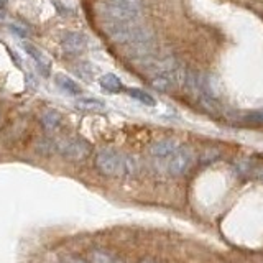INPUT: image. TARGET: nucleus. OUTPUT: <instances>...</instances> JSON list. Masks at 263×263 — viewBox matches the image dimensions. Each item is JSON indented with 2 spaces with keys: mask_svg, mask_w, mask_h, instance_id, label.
<instances>
[{
  "mask_svg": "<svg viewBox=\"0 0 263 263\" xmlns=\"http://www.w3.org/2000/svg\"><path fill=\"white\" fill-rule=\"evenodd\" d=\"M96 166L105 176L125 178L134 176L138 171V161L132 155L120 153L114 148H104L96 156Z\"/></svg>",
  "mask_w": 263,
  "mask_h": 263,
  "instance_id": "obj_1",
  "label": "nucleus"
},
{
  "mask_svg": "<svg viewBox=\"0 0 263 263\" xmlns=\"http://www.w3.org/2000/svg\"><path fill=\"white\" fill-rule=\"evenodd\" d=\"M99 10L109 22H138L140 10H135L119 0H104Z\"/></svg>",
  "mask_w": 263,
  "mask_h": 263,
  "instance_id": "obj_2",
  "label": "nucleus"
},
{
  "mask_svg": "<svg viewBox=\"0 0 263 263\" xmlns=\"http://www.w3.org/2000/svg\"><path fill=\"white\" fill-rule=\"evenodd\" d=\"M56 153L69 161H81L90 153V145L82 138H56Z\"/></svg>",
  "mask_w": 263,
  "mask_h": 263,
  "instance_id": "obj_3",
  "label": "nucleus"
},
{
  "mask_svg": "<svg viewBox=\"0 0 263 263\" xmlns=\"http://www.w3.org/2000/svg\"><path fill=\"white\" fill-rule=\"evenodd\" d=\"M194 153L189 146H178V150L170 156L168 171L173 176H181L193 166Z\"/></svg>",
  "mask_w": 263,
  "mask_h": 263,
  "instance_id": "obj_4",
  "label": "nucleus"
},
{
  "mask_svg": "<svg viewBox=\"0 0 263 263\" xmlns=\"http://www.w3.org/2000/svg\"><path fill=\"white\" fill-rule=\"evenodd\" d=\"M60 45L66 53L78 54L84 51L87 46V36L79 31H64L60 38Z\"/></svg>",
  "mask_w": 263,
  "mask_h": 263,
  "instance_id": "obj_5",
  "label": "nucleus"
},
{
  "mask_svg": "<svg viewBox=\"0 0 263 263\" xmlns=\"http://www.w3.org/2000/svg\"><path fill=\"white\" fill-rule=\"evenodd\" d=\"M155 53H156V45H155L153 38L134 41V43L127 45V54L130 60H134V63L138 60H143L146 56H152Z\"/></svg>",
  "mask_w": 263,
  "mask_h": 263,
  "instance_id": "obj_6",
  "label": "nucleus"
},
{
  "mask_svg": "<svg viewBox=\"0 0 263 263\" xmlns=\"http://www.w3.org/2000/svg\"><path fill=\"white\" fill-rule=\"evenodd\" d=\"M22 48H23V51L27 53L33 61H35L38 71L43 74V76H49V61L46 60L45 53L33 43H28V41H23Z\"/></svg>",
  "mask_w": 263,
  "mask_h": 263,
  "instance_id": "obj_7",
  "label": "nucleus"
},
{
  "mask_svg": "<svg viewBox=\"0 0 263 263\" xmlns=\"http://www.w3.org/2000/svg\"><path fill=\"white\" fill-rule=\"evenodd\" d=\"M178 146L179 145L175 138H163L150 146V153L155 158H170V156L178 150Z\"/></svg>",
  "mask_w": 263,
  "mask_h": 263,
  "instance_id": "obj_8",
  "label": "nucleus"
},
{
  "mask_svg": "<svg viewBox=\"0 0 263 263\" xmlns=\"http://www.w3.org/2000/svg\"><path fill=\"white\" fill-rule=\"evenodd\" d=\"M40 122H41V127H43L48 134H51V132H56L61 125V114L54 109H46L40 115Z\"/></svg>",
  "mask_w": 263,
  "mask_h": 263,
  "instance_id": "obj_9",
  "label": "nucleus"
},
{
  "mask_svg": "<svg viewBox=\"0 0 263 263\" xmlns=\"http://www.w3.org/2000/svg\"><path fill=\"white\" fill-rule=\"evenodd\" d=\"M54 81H56V86L61 90H64L66 94H69V96H81L82 94V87L72 78L66 76V74H56Z\"/></svg>",
  "mask_w": 263,
  "mask_h": 263,
  "instance_id": "obj_10",
  "label": "nucleus"
},
{
  "mask_svg": "<svg viewBox=\"0 0 263 263\" xmlns=\"http://www.w3.org/2000/svg\"><path fill=\"white\" fill-rule=\"evenodd\" d=\"M76 107L81 110H86V112H99V110L105 109V102L102 99H97V97L82 96V97L76 99Z\"/></svg>",
  "mask_w": 263,
  "mask_h": 263,
  "instance_id": "obj_11",
  "label": "nucleus"
},
{
  "mask_svg": "<svg viewBox=\"0 0 263 263\" xmlns=\"http://www.w3.org/2000/svg\"><path fill=\"white\" fill-rule=\"evenodd\" d=\"M183 86L191 94H194L196 97H199L202 94V89H201V74L193 71V69H186V76H184Z\"/></svg>",
  "mask_w": 263,
  "mask_h": 263,
  "instance_id": "obj_12",
  "label": "nucleus"
},
{
  "mask_svg": "<svg viewBox=\"0 0 263 263\" xmlns=\"http://www.w3.org/2000/svg\"><path fill=\"white\" fill-rule=\"evenodd\" d=\"M152 87L160 90V92H170V90L175 89V84H173V81L168 78V74H156V76H152Z\"/></svg>",
  "mask_w": 263,
  "mask_h": 263,
  "instance_id": "obj_13",
  "label": "nucleus"
},
{
  "mask_svg": "<svg viewBox=\"0 0 263 263\" xmlns=\"http://www.w3.org/2000/svg\"><path fill=\"white\" fill-rule=\"evenodd\" d=\"M99 84L105 90H109V92H120L123 87L122 81L119 79V76H115V74H104V76L99 79Z\"/></svg>",
  "mask_w": 263,
  "mask_h": 263,
  "instance_id": "obj_14",
  "label": "nucleus"
},
{
  "mask_svg": "<svg viewBox=\"0 0 263 263\" xmlns=\"http://www.w3.org/2000/svg\"><path fill=\"white\" fill-rule=\"evenodd\" d=\"M35 148L40 155H45V156L53 155V153H56V138H51V137L40 138L35 145Z\"/></svg>",
  "mask_w": 263,
  "mask_h": 263,
  "instance_id": "obj_15",
  "label": "nucleus"
},
{
  "mask_svg": "<svg viewBox=\"0 0 263 263\" xmlns=\"http://www.w3.org/2000/svg\"><path fill=\"white\" fill-rule=\"evenodd\" d=\"M125 92H127V94H128L132 99H135V101L142 102V104H145V105H150V107H153V105L156 104V101L153 99V96H150L148 92H145V90H142V89L128 87V89H125Z\"/></svg>",
  "mask_w": 263,
  "mask_h": 263,
  "instance_id": "obj_16",
  "label": "nucleus"
},
{
  "mask_svg": "<svg viewBox=\"0 0 263 263\" xmlns=\"http://www.w3.org/2000/svg\"><path fill=\"white\" fill-rule=\"evenodd\" d=\"M89 261L90 263H114V257L110 253H107L104 250H92L89 253Z\"/></svg>",
  "mask_w": 263,
  "mask_h": 263,
  "instance_id": "obj_17",
  "label": "nucleus"
},
{
  "mask_svg": "<svg viewBox=\"0 0 263 263\" xmlns=\"http://www.w3.org/2000/svg\"><path fill=\"white\" fill-rule=\"evenodd\" d=\"M78 71H79V74L84 79H92V76H94V69H92V66H90L89 63H81L79 66H78Z\"/></svg>",
  "mask_w": 263,
  "mask_h": 263,
  "instance_id": "obj_18",
  "label": "nucleus"
},
{
  "mask_svg": "<svg viewBox=\"0 0 263 263\" xmlns=\"http://www.w3.org/2000/svg\"><path fill=\"white\" fill-rule=\"evenodd\" d=\"M220 152L216 150V148H209V150H205L202 155H201V163H211L216 158H219Z\"/></svg>",
  "mask_w": 263,
  "mask_h": 263,
  "instance_id": "obj_19",
  "label": "nucleus"
},
{
  "mask_svg": "<svg viewBox=\"0 0 263 263\" xmlns=\"http://www.w3.org/2000/svg\"><path fill=\"white\" fill-rule=\"evenodd\" d=\"M8 28H10V31L13 33V35L18 36L20 40H25V38L28 36V31L25 30L22 25H18V23H10V25H8Z\"/></svg>",
  "mask_w": 263,
  "mask_h": 263,
  "instance_id": "obj_20",
  "label": "nucleus"
},
{
  "mask_svg": "<svg viewBox=\"0 0 263 263\" xmlns=\"http://www.w3.org/2000/svg\"><path fill=\"white\" fill-rule=\"evenodd\" d=\"M119 2L125 4L132 8H135V10H140L142 12V7H143V0H119Z\"/></svg>",
  "mask_w": 263,
  "mask_h": 263,
  "instance_id": "obj_21",
  "label": "nucleus"
},
{
  "mask_svg": "<svg viewBox=\"0 0 263 263\" xmlns=\"http://www.w3.org/2000/svg\"><path fill=\"white\" fill-rule=\"evenodd\" d=\"M61 263H84L82 260H79V258H72V257H64L63 260H61Z\"/></svg>",
  "mask_w": 263,
  "mask_h": 263,
  "instance_id": "obj_22",
  "label": "nucleus"
},
{
  "mask_svg": "<svg viewBox=\"0 0 263 263\" xmlns=\"http://www.w3.org/2000/svg\"><path fill=\"white\" fill-rule=\"evenodd\" d=\"M7 5H8V0H0V12H5Z\"/></svg>",
  "mask_w": 263,
  "mask_h": 263,
  "instance_id": "obj_23",
  "label": "nucleus"
},
{
  "mask_svg": "<svg viewBox=\"0 0 263 263\" xmlns=\"http://www.w3.org/2000/svg\"><path fill=\"white\" fill-rule=\"evenodd\" d=\"M143 263H153V261H143Z\"/></svg>",
  "mask_w": 263,
  "mask_h": 263,
  "instance_id": "obj_24",
  "label": "nucleus"
}]
</instances>
